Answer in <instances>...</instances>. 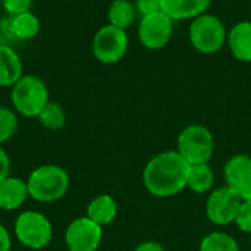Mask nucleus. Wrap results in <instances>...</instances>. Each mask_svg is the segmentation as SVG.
Here are the masks:
<instances>
[{
  "label": "nucleus",
  "mask_w": 251,
  "mask_h": 251,
  "mask_svg": "<svg viewBox=\"0 0 251 251\" xmlns=\"http://www.w3.org/2000/svg\"><path fill=\"white\" fill-rule=\"evenodd\" d=\"M188 172L190 163L178 150H168L147 162L143 171V182L151 196L168 199L179 194L187 187Z\"/></svg>",
  "instance_id": "nucleus-1"
},
{
  "label": "nucleus",
  "mask_w": 251,
  "mask_h": 251,
  "mask_svg": "<svg viewBox=\"0 0 251 251\" xmlns=\"http://www.w3.org/2000/svg\"><path fill=\"white\" fill-rule=\"evenodd\" d=\"M71 185L69 174L59 165H41L35 168L28 179V194L40 203H53L65 197Z\"/></svg>",
  "instance_id": "nucleus-2"
},
{
  "label": "nucleus",
  "mask_w": 251,
  "mask_h": 251,
  "mask_svg": "<svg viewBox=\"0 0 251 251\" xmlns=\"http://www.w3.org/2000/svg\"><path fill=\"white\" fill-rule=\"evenodd\" d=\"M10 88L13 110L24 118H37L50 101L49 88L37 75H22Z\"/></svg>",
  "instance_id": "nucleus-3"
},
{
  "label": "nucleus",
  "mask_w": 251,
  "mask_h": 251,
  "mask_svg": "<svg viewBox=\"0 0 251 251\" xmlns=\"http://www.w3.org/2000/svg\"><path fill=\"white\" fill-rule=\"evenodd\" d=\"M13 235L26 249L43 250L51 243L53 225L44 213L25 210L13 222Z\"/></svg>",
  "instance_id": "nucleus-4"
},
{
  "label": "nucleus",
  "mask_w": 251,
  "mask_h": 251,
  "mask_svg": "<svg viewBox=\"0 0 251 251\" xmlns=\"http://www.w3.org/2000/svg\"><path fill=\"white\" fill-rule=\"evenodd\" d=\"M176 150L190 165L209 163L215 153L213 134L204 125H188L178 135Z\"/></svg>",
  "instance_id": "nucleus-5"
},
{
  "label": "nucleus",
  "mask_w": 251,
  "mask_h": 251,
  "mask_svg": "<svg viewBox=\"0 0 251 251\" xmlns=\"http://www.w3.org/2000/svg\"><path fill=\"white\" fill-rule=\"evenodd\" d=\"M188 37L193 47L204 54H212L219 51L226 43V28L224 22L210 13H203L193 19Z\"/></svg>",
  "instance_id": "nucleus-6"
},
{
  "label": "nucleus",
  "mask_w": 251,
  "mask_h": 251,
  "mask_svg": "<svg viewBox=\"0 0 251 251\" xmlns=\"http://www.w3.org/2000/svg\"><path fill=\"white\" fill-rule=\"evenodd\" d=\"M91 47L93 54L99 62L104 65H113L122 60L126 54L128 35L125 29L107 24L94 34Z\"/></svg>",
  "instance_id": "nucleus-7"
},
{
  "label": "nucleus",
  "mask_w": 251,
  "mask_h": 251,
  "mask_svg": "<svg viewBox=\"0 0 251 251\" xmlns=\"http://www.w3.org/2000/svg\"><path fill=\"white\" fill-rule=\"evenodd\" d=\"M243 200L226 185L210 191L206 201V216L218 226L234 224L240 212Z\"/></svg>",
  "instance_id": "nucleus-8"
},
{
  "label": "nucleus",
  "mask_w": 251,
  "mask_h": 251,
  "mask_svg": "<svg viewBox=\"0 0 251 251\" xmlns=\"http://www.w3.org/2000/svg\"><path fill=\"white\" fill-rule=\"evenodd\" d=\"M63 238L69 251H97L103 240V228L87 216H81L66 226Z\"/></svg>",
  "instance_id": "nucleus-9"
},
{
  "label": "nucleus",
  "mask_w": 251,
  "mask_h": 251,
  "mask_svg": "<svg viewBox=\"0 0 251 251\" xmlns=\"http://www.w3.org/2000/svg\"><path fill=\"white\" fill-rule=\"evenodd\" d=\"M174 31V21L163 12L143 16L138 25V38L140 43L149 50L163 49Z\"/></svg>",
  "instance_id": "nucleus-10"
},
{
  "label": "nucleus",
  "mask_w": 251,
  "mask_h": 251,
  "mask_svg": "<svg viewBox=\"0 0 251 251\" xmlns=\"http://www.w3.org/2000/svg\"><path fill=\"white\" fill-rule=\"evenodd\" d=\"M225 182L243 201L251 200V156L235 154L224 168Z\"/></svg>",
  "instance_id": "nucleus-11"
},
{
  "label": "nucleus",
  "mask_w": 251,
  "mask_h": 251,
  "mask_svg": "<svg viewBox=\"0 0 251 251\" xmlns=\"http://www.w3.org/2000/svg\"><path fill=\"white\" fill-rule=\"evenodd\" d=\"M29 197L28 194V187L26 181L9 175L3 181H0V209L6 212H12L19 209L26 199Z\"/></svg>",
  "instance_id": "nucleus-12"
},
{
  "label": "nucleus",
  "mask_w": 251,
  "mask_h": 251,
  "mask_svg": "<svg viewBox=\"0 0 251 251\" xmlns=\"http://www.w3.org/2000/svg\"><path fill=\"white\" fill-rule=\"evenodd\" d=\"M212 0H162V12L172 21L194 19L209 9Z\"/></svg>",
  "instance_id": "nucleus-13"
},
{
  "label": "nucleus",
  "mask_w": 251,
  "mask_h": 251,
  "mask_svg": "<svg viewBox=\"0 0 251 251\" xmlns=\"http://www.w3.org/2000/svg\"><path fill=\"white\" fill-rule=\"evenodd\" d=\"M228 47L240 62H251V22H237L228 32Z\"/></svg>",
  "instance_id": "nucleus-14"
},
{
  "label": "nucleus",
  "mask_w": 251,
  "mask_h": 251,
  "mask_svg": "<svg viewBox=\"0 0 251 251\" xmlns=\"http://www.w3.org/2000/svg\"><path fill=\"white\" fill-rule=\"evenodd\" d=\"M85 216L104 228L106 225H110L116 216H118V203L116 200L109 194H100L94 197L85 210Z\"/></svg>",
  "instance_id": "nucleus-15"
},
{
  "label": "nucleus",
  "mask_w": 251,
  "mask_h": 251,
  "mask_svg": "<svg viewBox=\"0 0 251 251\" xmlns=\"http://www.w3.org/2000/svg\"><path fill=\"white\" fill-rule=\"evenodd\" d=\"M22 75L19 54L12 47L0 44V87H12Z\"/></svg>",
  "instance_id": "nucleus-16"
},
{
  "label": "nucleus",
  "mask_w": 251,
  "mask_h": 251,
  "mask_svg": "<svg viewBox=\"0 0 251 251\" xmlns=\"http://www.w3.org/2000/svg\"><path fill=\"white\" fill-rule=\"evenodd\" d=\"M9 31L18 40H31L40 31V19L31 10L13 15L9 21Z\"/></svg>",
  "instance_id": "nucleus-17"
},
{
  "label": "nucleus",
  "mask_w": 251,
  "mask_h": 251,
  "mask_svg": "<svg viewBox=\"0 0 251 251\" xmlns=\"http://www.w3.org/2000/svg\"><path fill=\"white\" fill-rule=\"evenodd\" d=\"M215 184V172L209 163L190 165L187 187L196 194H204L212 191Z\"/></svg>",
  "instance_id": "nucleus-18"
},
{
  "label": "nucleus",
  "mask_w": 251,
  "mask_h": 251,
  "mask_svg": "<svg viewBox=\"0 0 251 251\" xmlns=\"http://www.w3.org/2000/svg\"><path fill=\"white\" fill-rule=\"evenodd\" d=\"M135 4L129 0H113L107 10L109 24L121 29H126L128 26H131L135 21Z\"/></svg>",
  "instance_id": "nucleus-19"
},
{
  "label": "nucleus",
  "mask_w": 251,
  "mask_h": 251,
  "mask_svg": "<svg viewBox=\"0 0 251 251\" xmlns=\"http://www.w3.org/2000/svg\"><path fill=\"white\" fill-rule=\"evenodd\" d=\"M37 119L43 128L50 129V131H57V129L63 128L66 124V112L59 103L50 100L44 106V109L40 112Z\"/></svg>",
  "instance_id": "nucleus-20"
},
{
  "label": "nucleus",
  "mask_w": 251,
  "mask_h": 251,
  "mask_svg": "<svg viewBox=\"0 0 251 251\" xmlns=\"http://www.w3.org/2000/svg\"><path fill=\"white\" fill-rule=\"evenodd\" d=\"M199 251H240V246L232 235L215 231L201 240Z\"/></svg>",
  "instance_id": "nucleus-21"
},
{
  "label": "nucleus",
  "mask_w": 251,
  "mask_h": 251,
  "mask_svg": "<svg viewBox=\"0 0 251 251\" xmlns=\"http://www.w3.org/2000/svg\"><path fill=\"white\" fill-rule=\"evenodd\" d=\"M18 125V113L10 107L0 106V146L16 134Z\"/></svg>",
  "instance_id": "nucleus-22"
},
{
  "label": "nucleus",
  "mask_w": 251,
  "mask_h": 251,
  "mask_svg": "<svg viewBox=\"0 0 251 251\" xmlns=\"http://www.w3.org/2000/svg\"><path fill=\"white\" fill-rule=\"evenodd\" d=\"M235 224L243 232L251 234V200H244L241 203Z\"/></svg>",
  "instance_id": "nucleus-23"
},
{
  "label": "nucleus",
  "mask_w": 251,
  "mask_h": 251,
  "mask_svg": "<svg viewBox=\"0 0 251 251\" xmlns=\"http://www.w3.org/2000/svg\"><path fill=\"white\" fill-rule=\"evenodd\" d=\"M4 12L10 16L31 10L32 0H0Z\"/></svg>",
  "instance_id": "nucleus-24"
},
{
  "label": "nucleus",
  "mask_w": 251,
  "mask_h": 251,
  "mask_svg": "<svg viewBox=\"0 0 251 251\" xmlns=\"http://www.w3.org/2000/svg\"><path fill=\"white\" fill-rule=\"evenodd\" d=\"M135 9L141 16L162 12V0H135Z\"/></svg>",
  "instance_id": "nucleus-25"
},
{
  "label": "nucleus",
  "mask_w": 251,
  "mask_h": 251,
  "mask_svg": "<svg viewBox=\"0 0 251 251\" xmlns=\"http://www.w3.org/2000/svg\"><path fill=\"white\" fill-rule=\"evenodd\" d=\"M10 175V157L7 151L0 146V181Z\"/></svg>",
  "instance_id": "nucleus-26"
},
{
  "label": "nucleus",
  "mask_w": 251,
  "mask_h": 251,
  "mask_svg": "<svg viewBox=\"0 0 251 251\" xmlns=\"http://www.w3.org/2000/svg\"><path fill=\"white\" fill-rule=\"evenodd\" d=\"M0 251H12V237L4 225L0 224Z\"/></svg>",
  "instance_id": "nucleus-27"
},
{
  "label": "nucleus",
  "mask_w": 251,
  "mask_h": 251,
  "mask_svg": "<svg viewBox=\"0 0 251 251\" xmlns=\"http://www.w3.org/2000/svg\"><path fill=\"white\" fill-rule=\"evenodd\" d=\"M134 251H166V250H165V247H163L160 243H157V241H151V240H150V241H144V243L138 244Z\"/></svg>",
  "instance_id": "nucleus-28"
},
{
  "label": "nucleus",
  "mask_w": 251,
  "mask_h": 251,
  "mask_svg": "<svg viewBox=\"0 0 251 251\" xmlns=\"http://www.w3.org/2000/svg\"><path fill=\"white\" fill-rule=\"evenodd\" d=\"M250 247H251V234H250Z\"/></svg>",
  "instance_id": "nucleus-29"
}]
</instances>
